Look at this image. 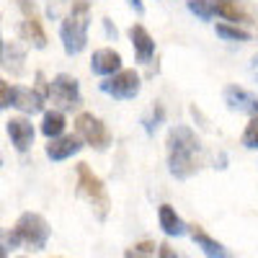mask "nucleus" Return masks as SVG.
I'll return each mask as SVG.
<instances>
[{
    "label": "nucleus",
    "instance_id": "18",
    "mask_svg": "<svg viewBox=\"0 0 258 258\" xmlns=\"http://www.w3.org/2000/svg\"><path fill=\"white\" fill-rule=\"evenodd\" d=\"M64 126H68V119H64L62 111L52 109V111H44L41 116V135L54 140V137H62L64 135Z\"/></svg>",
    "mask_w": 258,
    "mask_h": 258
},
{
    "label": "nucleus",
    "instance_id": "30",
    "mask_svg": "<svg viewBox=\"0 0 258 258\" xmlns=\"http://www.w3.org/2000/svg\"><path fill=\"white\" fill-rule=\"evenodd\" d=\"M18 258H24V255H18Z\"/></svg>",
    "mask_w": 258,
    "mask_h": 258
},
{
    "label": "nucleus",
    "instance_id": "29",
    "mask_svg": "<svg viewBox=\"0 0 258 258\" xmlns=\"http://www.w3.org/2000/svg\"><path fill=\"white\" fill-rule=\"evenodd\" d=\"M0 54H3V39H0Z\"/></svg>",
    "mask_w": 258,
    "mask_h": 258
},
{
    "label": "nucleus",
    "instance_id": "19",
    "mask_svg": "<svg viewBox=\"0 0 258 258\" xmlns=\"http://www.w3.org/2000/svg\"><path fill=\"white\" fill-rule=\"evenodd\" d=\"M214 31H217V36L230 39V41H250V34L245 29L230 26V24H217V26H214Z\"/></svg>",
    "mask_w": 258,
    "mask_h": 258
},
{
    "label": "nucleus",
    "instance_id": "20",
    "mask_svg": "<svg viewBox=\"0 0 258 258\" xmlns=\"http://www.w3.org/2000/svg\"><path fill=\"white\" fill-rule=\"evenodd\" d=\"M243 145L248 150H258V116H253L243 132Z\"/></svg>",
    "mask_w": 258,
    "mask_h": 258
},
{
    "label": "nucleus",
    "instance_id": "26",
    "mask_svg": "<svg viewBox=\"0 0 258 258\" xmlns=\"http://www.w3.org/2000/svg\"><path fill=\"white\" fill-rule=\"evenodd\" d=\"M129 6H132L137 13H145V6H142V0H129Z\"/></svg>",
    "mask_w": 258,
    "mask_h": 258
},
{
    "label": "nucleus",
    "instance_id": "3",
    "mask_svg": "<svg viewBox=\"0 0 258 258\" xmlns=\"http://www.w3.org/2000/svg\"><path fill=\"white\" fill-rule=\"evenodd\" d=\"M75 176H78V197H83L98 212V217L106 220L109 207H111V199H109V191H106L103 181L88 168V163H78L75 165Z\"/></svg>",
    "mask_w": 258,
    "mask_h": 258
},
{
    "label": "nucleus",
    "instance_id": "10",
    "mask_svg": "<svg viewBox=\"0 0 258 258\" xmlns=\"http://www.w3.org/2000/svg\"><path fill=\"white\" fill-rule=\"evenodd\" d=\"M44 96L36 88H26V85H11V106L18 109L21 114H39L44 111Z\"/></svg>",
    "mask_w": 258,
    "mask_h": 258
},
{
    "label": "nucleus",
    "instance_id": "9",
    "mask_svg": "<svg viewBox=\"0 0 258 258\" xmlns=\"http://www.w3.org/2000/svg\"><path fill=\"white\" fill-rule=\"evenodd\" d=\"M212 16H220L230 24H250L253 21V8L245 0H209Z\"/></svg>",
    "mask_w": 258,
    "mask_h": 258
},
{
    "label": "nucleus",
    "instance_id": "6",
    "mask_svg": "<svg viewBox=\"0 0 258 258\" xmlns=\"http://www.w3.org/2000/svg\"><path fill=\"white\" fill-rule=\"evenodd\" d=\"M47 98H52V103H57L59 109L57 111H70L80 103V85L73 75L68 73H59L49 80V91Z\"/></svg>",
    "mask_w": 258,
    "mask_h": 258
},
{
    "label": "nucleus",
    "instance_id": "22",
    "mask_svg": "<svg viewBox=\"0 0 258 258\" xmlns=\"http://www.w3.org/2000/svg\"><path fill=\"white\" fill-rule=\"evenodd\" d=\"M155 243L153 240H142L135 245V250H126V258H142V255H150V253H155Z\"/></svg>",
    "mask_w": 258,
    "mask_h": 258
},
{
    "label": "nucleus",
    "instance_id": "1",
    "mask_svg": "<svg viewBox=\"0 0 258 258\" xmlns=\"http://www.w3.org/2000/svg\"><path fill=\"white\" fill-rule=\"evenodd\" d=\"M168 170L170 176H176L181 181L191 178L194 173L199 170V153H202V145L199 137L194 135L191 126H173L168 132Z\"/></svg>",
    "mask_w": 258,
    "mask_h": 258
},
{
    "label": "nucleus",
    "instance_id": "12",
    "mask_svg": "<svg viewBox=\"0 0 258 258\" xmlns=\"http://www.w3.org/2000/svg\"><path fill=\"white\" fill-rule=\"evenodd\" d=\"M6 132H8V137H11V142L18 153H26L34 145V124L26 116H11L6 121Z\"/></svg>",
    "mask_w": 258,
    "mask_h": 258
},
{
    "label": "nucleus",
    "instance_id": "28",
    "mask_svg": "<svg viewBox=\"0 0 258 258\" xmlns=\"http://www.w3.org/2000/svg\"><path fill=\"white\" fill-rule=\"evenodd\" d=\"M253 68H258V54L253 57Z\"/></svg>",
    "mask_w": 258,
    "mask_h": 258
},
{
    "label": "nucleus",
    "instance_id": "14",
    "mask_svg": "<svg viewBox=\"0 0 258 258\" xmlns=\"http://www.w3.org/2000/svg\"><path fill=\"white\" fill-rule=\"evenodd\" d=\"M83 150V142L78 135H62V137H54L47 142V158L59 163V160H68L73 155H78Z\"/></svg>",
    "mask_w": 258,
    "mask_h": 258
},
{
    "label": "nucleus",
    "instance_id": "16",
    "mask_svg": "<svg viewBox=\"0 0 258 258\" xmlns=\"http://www.w3.org/2000/svg\"><path fill=\"white\" fill-rule=\"evenodd\" d=\"M188 232H191V240L197 243V248H202V253H204L207 258H232V253H230L220 240H214L204 227L191 225V227H188Z\"/></svg>",
    "mask_w": 258,
    "mask_h": 258
},
{
    "label": "nucleus",
    "instance_id": "24",
    "mask_svg": "<svg viewBox=\"0 0 258 258\" xmlns=\"http://www.w3.org/2000/svg\"><path fill=\"white\" fill-rule=\"evenodd\" d=\"M155 250H158V255H160V258H178L173 250H170V245H168V243H160Z\"/></svg>",
    "mask_w": 258,
    "mask_h": 258
},
{
    "label": "nucleus",
    "instance_id": "21",
    "mask_svg": "<svg viewBox=\"0 0 258 258\" xmlns=\"http://www.w3.org/2000/svg\"><path fill=\"white\" fill-rule=\"evenodd\" d=\"M188 11L197 13L202 21H209V18H212V6H209V0H188Z\"/></svg>",
    "mask_w": 258,
    "mask_h": 258
},
{
    "label": "nucleus",
    "instance_id": "7",
    "mask_svg": "<svg viewBox=\"0 0 258 258\" xmlns=\"http://www.w3.org/2000/svg\"><path fill=\"white\" fill-rule=\"evenodd\" d=\"M140 88H142V78L135 70H126V68H121L116 75L106 78L101 83V91L116 101H132L140 93Z\"/></svg>",
    "mask_w": 258,
    "mask_h": 258
},
{
    "label": "nucleus",
    "instance_id": "25",
    "mask_svg": "<svg viewBox=\"0 0 258 258\" xmlns=\"http://www.w3.org/2000/svg\"><path fill=\"white\" fill-rule=\"evenodd\" d=\"M103 29H106V34H109V36L116 39V29L111 26V21H109V18H103Z\"/></svg>",
    "mask_w": 258,
    "mask_h": 258
},
{
    "label": "nucleus",
    "instance_id": "23",
    "mask_svg": "<svg viewBox=\"0 0 258 258\" xmlns=\"http://www.w3.org/2000/svg\"><path fill=\"white\" fill-rule=\"evenodd\" d=\"M11 106V85L0 78V109H8Z\"/></svg>",
    "mask_w": 258,
    "mask_h": 258
},
{
    "label": "nucleus",
    "instance_id": "13",
    "mask_svg": "<svg viewBox=\"0 0 258 258\" xmlns=\"http://www.w3.org/2000/svg\"><path fill=\"white\" fill-rule=\"evenodd\" d=\"M129 41H132V49H135L137 62L147 64L150 59H153V54H155V39L150 36V31L142 24L129 26Z\"/></svg>",
    "mask_w": 258,
    "mask_h": 258
},
{
    "label": "nucleus",
    "instance_id": "27",
    "mask_svg": "<svg viewBox=\"0 0 258 258\" xmlns=\"http://www.w3.org/2000/svg\"><path fill=\"white\" fill-rule=\"evenodd\" d=\"M0 258H8V253H6V245H0Z\"/></svg>",
    "mask_w": 258,
    "mask_h": 258
},
{
    "label": "nucleus",
    "instance_id": "8",
    "mask_svg": "<svg viewBox=\"0 0 258 258\" xmlns=\"http://www.w3.org/2000/svg\"><path fill=\"white\" fill-rule=\"evenodd\" d=\"M18 8L24 11V21H21V36H24L31 47L44 49L47 47V31L41 26V18L36 13L34 0H18Z\"/></svg>",
    "mask_w": 258,
    "mask_h": 258
},
{
    "label": "nucleus",
    "instance_id": "5",
    "mask_svg": "<svg viewBox=\"0 0 258 258\" xmlns=\"http://www.w3.org/2000/svg\"><path fill=\"white\" fill-rule=\"evenodd\" d=\"M75 135L80 137V142L91 145L93 150H106L111 145V132L98 116H93L91 111H80L75 116Z\"/></svg>",
    "mask_w": 258,
    "mask_h": 258
},
{
    "label": "nucleus",
    "instance_id": "4",
    "mask_svg": "<svg viewBox=\"0 0 258 258\" xmlns=\"http://www.w3.org/2000/svg\"><path fill=\"white\" fill-rule=\"evenodd\" d=\"M13 232L18 235L21 245H29L31 250H44L47 243H49L52 227H49V222L41 217L39 212H24L18 217Z\"/></svg>",
    "mask_w": 258,
    "mask_h": 258
},
{
    "label": "nucleus",
    "instance_id": "11",
    "mask_svg": "<svg viewBox=\"0 0 258 258\" xmlns=\"http://www.w3.org/2000/svg\"><path fill=\"white\" fill-rule=\"evenodd\" d=\"M225 103L232 111L248 114L250 119L258 116V96L250 93L248 88H243V85H227L225 88Z\"/></svg>",
    "mask_w": 258,
    "mask_h": 258
},
{
    "label": "nucleus",
    "instance_id": "17",
    "mask_svg": "<svg viewBox=\"0 0 258 258\" xmlns=\"http://www.w3.org/2000/svg\"><path fill=\"white\" fill-rule=\"evenodd\" d=\"M158 222H160V227H163V232L165 235H170V238H181V235H186L188 232V225L181 220V214L170 207V204H160L158 207Z\"/></svg>",
    "mask_w": 258,
    "mask_h": 258
},
{
    "label": "nucleus",
    "instance_id": "2",
    "mask_svg": "<svg viewBox=\"0 0 258 258\" xmlns=\"http://www.w3.org/2000/svg\"><path fill=\"white\" fill-rule=\"evenodd\" d=\"M88 26H91V0H75L68 18L59 26L62 47L70 57L80 54L85 44H88Z\"/></svg>",
    "mask_w": 258,
    "mask_h": 258
},
{
    "label": "nucleus",
    "instance_id": "15",
    "mask_svg": "<svg viewBox=\"0 0 258 258\" xmlns=\"http://www.w3.org/2000/svg\"><path fill=\"white\" fill-rule=\"evenodd\" d=\"M91 70L96 75H103V78H111L121 70V54L111 47H103V49H96L93 57H91Z\"/></svg>",
    "mask_w": 258,
    "mask_h": 258
}]
</instances>
